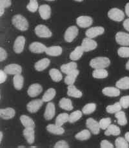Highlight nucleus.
Masks as SVG:
<instances>
[{
  "label": "nucleus",
  "instance_id": "obj_1",
  "mask_svg": "<svg viewBox=\"0 0 129 148\" xmlns=\"http://www.w3.org/2000/svg\"><path fill=\"white\" fill-rule=\"evenodd\" d=\"M12 23L16 29L21 31H25L29 29V22L24 16L17 14L13 16Z\"/></svg>",
  "mask_w": 129,
  "mask_h": 148
},
{
  "label": "nucleus",
  "instance_id": "obj_2",
  "mask_svg": "<svg viewBox=\"0 0 129 148\" xmlns=\"http://www.w3.org/2000/svg\"><path fill=\"white\" fill-rule=\"evenodd\" d=\"M111 64V61L106 57H97L90 60V65L94 69H105Z\"/></svg>",
  "mask_w": 129,
  "mask_h": 148
},
{
  "label": "nucleus",
  "instance_id": "obj_3",
  "mask_svg": "<svg viewBox=\"0 0 129 148\" xmlns=\"http://www.w3.org/2000/svg\"><path fill=\"white\" fill-rule=\"evenodd\" d=\"M108 16L111 20L119 22L124 19L125 14L121 10L117 9V8H113L109 11Z\"/></svg>",
  "mask_w": 129,
  "mask_h": 148
},
{
  "label": "nucleus",
  "instance_id": "obj_4",
  "mask_svg": "<svg viewBox=\"0 0 129 148\" xmlns=\"http://www.w3.org/2000/svg\"><path fill=\"white\" fill-rule=\"evenodd\" d=\"M34 31L35 34L40 38H48L52 36L51 31L47 27L44 25H39L35 27Z\"/></svg>",
  "mask_w": 129,
  "mask_h": 148
},
{
  "label": "nucleus",
  "instance_id": "obj_5",
  "mask_svg": "<svg viewBox=\"0 0 129 148\" xmlns=\"http://www.w3.org/2000/svg\"><path fill=\"white\" fill-rule=\"evenodd\" d=\"M78 29L76 26H71L68 27L65 32V40L68 43L72 42L78 36Z\"/></svg>",
  "mask_w": 129,
  "mask_h": 148
},
{
  "label": "nucleus",
  "instance_id": "obj_6",
  "mask_svg": "<svg viewBox=\"0 0 129 148\" xmlns=\"http://www.w3.org/2000/svg\"><path fill=\"white\" fill-rule=\"evenodd\" d=\"M86 125L87 128L91 131V133L94 135H98L100 131V126L99 122L95 120L92 118H89L86 121Z\"/></svg>",
  "mask_w": 129,
  "mask_h": 148
},
{
  "label": "nucleus",
  "instance_id": "obj_7",
  "mask_svg": "<svg viewBox=\"0 0 129 148\" xmlns=\"http://www.w3.org/2000/svg\"><path fill=\"white\" fill-rule=\"evenodd\" d=\"M81 46L83 48L84 52H89L96 49L98 44L96 42H95L94 40L87 37L83 39Z\"/></svg>",
  "mask_w": 129,
  "mask_h": 148
},
{
  "label": "nucleus",
  "instance_id": "obj_8",
  "mask_svg": "<svg viewBox=\"0 0 129 148\" xmlns=\"http://www.w3.org/2000/svg\"><path fill=\"white\" fill-rule=\"evenodd\" d=\"M25 44V38L23 36H20L16 38L14 43L13 49L14 51L17 54H20L23 51Z\"/></svg>",
  "mask_w": 129,
  "mask_h": 148
},
{
  "label": "nucleus",
  "instance_id": "obj_9",
  "mask_svg": "<svg viewBox=\"0 0 129 148\" xmlns=\"http://www.w3.org/2000/svg\"><path fill=\"white\" fill-rule=\"evenodd\" d=\"M43 100L37 99L32 100L31 102H29L27 106V110L29 112L31 113H34L39 110L41 108V107L43 106Z\"/></svg>",
  "mask_w": 129,
  "mask_h": 148
},
{
  "label": "nucleus",
  "instance_id": "obj_10",
  "mask_svg": "<svg viewBox=\"0 0 129 148\" xmlns=\"http://www.w3.org/2000/svg\"><path fill=\"white\" fill-rule=\"evenodd\" d=\"M104 32H105V29L102 27H91L86 31L85 35L88 38L92 39V38L97 37L98 36L103 34Z\"/></svg>",
  "mask_w": 129,
  "mask_h": 148
},
{
  "label": "nucleus",
  "instance_id": "obj_11",
  "mask_svg": "<svg viewBox=\"0 0 129 148\" xmlns=\"http://www.w3.org/2000/svg\"><path fill=\"white\" fill-rule=\"evenodd\" d=\"M92 18L90 16H79L76 20L77 25L81 28H87V27L92 25Z\"/></svg>",
  "mask_w": 129,
  "mask_h": 148
},
{
  "label": "nucleus",
  "instance_id": "obj_12",
  "mask_svg": "<svg viewBox=\"0 0 129 148\" xmlns=\"http://www.w3.org/2000/svg\"><path fill=\"white\" fill-rule=\"evenodd\" d=\"M116 42L122 46H129V34L123 32H117L116 35Z\"/></svg>",
  "mask_w": 129,
  "mask_h": 148
},
{
  "label": "nucleus",
  "instance_id": "obj_13",
  "mask_svg": "<svg viewBox=\"0 0 129 148\" xmlns=\"http://www.w3.org/2000/svg\"><path fill=\"white\" fill-rule=\"evenodd\" d=\"M4 71L7 74H9V75H16L21 73L22 68L20 65H19L18 64H12L7 65V66L4 68Z\"/></svg>",
  "mask_w": 129,
  "mask_h": 148
},
{
  "label": "nucleus",
  "instance_id": "obj_14",
  "mask_svg": "<svg viewBox=\"0 0 129 148\" xmlns=\"http://www.w3.org/2000/svg\"><path fill=\"white\" fill-rule=\"evenodd\" d=\"M46 47L40 42H33L29 45V50L33 53L41 54L45 52Z\"/></svg>",
  "mask_w": 129,
  "mask_h": 148
},
{
  "label": "nucleus",
  "instance_id": "obj_15",
  "mask_svg": "<svg viewBox=\"0 0 129 148\" xmlns=\"http://www.w3.org/2000/svg\"><path fill=\"white\" fill-rule=\"evenodd\" d=\"M43 91V88L41 85L38 84H34L31 85V86L29 87L27 93L28 95L31 97H36L37 96L39 95L41 92Z\"/></svg>",
  "mask_w": 129,
  "mask_h": 148
},
{
  "label": "nucleus",
  "instance_id": "obj_16",
  "mask_svg": "<svg viewBox=\"0 0 129 148\" xmlns=\"http://www.w3.org/2000/svg\"><path fill=\"white\" fill-rule=\"evenodd\" d=\"M56 109H55V106L54 103L49 102L46 106V109L44 113V118L46 120H51L54 118Z\"/></svg>",
  "mask_w": 129,
  "mask_h": 148
},
{
  "label": "nucleus",
  "instance_id": "obj_17",
  "mask_svg": "<svg viewBox=\"0 0 129 148\" xmlns=\"http://www.w3.org/2000/svg\"><path fill=\"white\" fill-rule=\"evenodd\" d=\"M39 13L43 20H48L51 14V9L48 5H42L39 7Z\"/></svg>",
  "mask_w": 129,
  "mask_h": 148
},
{
  "label": "nucleus",
  "instance_id": "obj_18",
  "mask_svg": "<svg viewBox=\"0 0 129 148\" xmlns=\"http://www.w3.org/2000/svg\"><path fill=\"white\" fill-rule=\"evenodd\" d=\"M16 111L11 108L0 109V116L4 120H10L15 116Z\"/></svg>",
  "mask_w": 129,
  "mask_h": 148
},
{
  "label": "nucleus",
  "instance_id": "obj_19",
  "mask_svg": "<svg viewBox=\"0 0 129 148\" xmlns=\"http://www.w3.org/2000/svg\"><path fill=\"white\" fill-rule=\"evenodd\" d=\"M102 92L104 95L109 97H118L120 95L119 89L114 87H106L102 90Z\"/></svg>",
  "mask_w": 129,
  "mask_h": 148
},
{
  "label": "nucleus",
  "instance_id": "obj_20",
  "mask_svg": "<svg viewBox=\"0 0 129 148\" xmlns=\"http://www.w3.org/2000/svg\"><path fill=\"white\" fill-rule=\"evenodd\" d=\"M34 129V128L31 127L25 128L23 131V136L29 144H32L34 142L35 136Z\"/></svg>",
  "mask_w": 129,
  "mask_h": 148
},
{
  "label": "nucleus",
  "instance_id": "obj_21",
  "mask_svg": "<svg viewBox=\"0 0 129 148\" xmlns=\"http://www.w3.org/2000/svg\"><path fill=\"white\" fill-rule=\"evenodd\" d=\"M46 130L49 133L56 135H61L65 133V130L61 126L56 124H48L46 126Z\"/></svg>",
  "mask_w": 129,
  "mask_h": 148
},
{
  "label": "nucleus",
  "instance_id": "obj_22",
  "mask_svg": "<svg viewBox=\"0 0 129 148\" xmlns=\"http://www.w3.org/2000/svg\"><path fill=\"white\" fill-rule=\"evenodd\" d=\"M63 49L60 46H51L46 47L45 53L51 56H58L61 55Z\"/></svg>",
  "mask_w": 129,
  "mask_h": 148
},
{
  "label": "nucleus",
  "instance_id": "obj_23",
  "mask_svg": "<svg viewBox=\"0 0 129 148\" xmlns=\"http://www.w3.org/2000/svg\"><path fill=\"white\" fill-rule=\"evenodd\" d=\"M79 71L76 69L74 70L69 74H68L67 76L65 78V83L68 85V86L74 85V84L75 83L76 78L78 77V76L79 75Z\"/></svg>",
  "mask_w": 129,
  "mask_h": 148
},
{
  "label": "nucleus",
  "instance_id": "obj_24",
  "mask_svg": "<svg viewBox=\"0 0 129 148\" xmlns=\"http://www.w3.org/2000/svg\"><path fill=\"white\" fill-rule=\"evenodd\" d=\"M51 61L48 58H43L39 60V61L35 63L34 65L35 69L38 71H42L46 69L49 65H50Z\"/></svg>",
  "mask_w": 129,
  "mask_h": 148
},
{
  "label": "nucleus",
  "instance_id": "obj_25",
  "mask_svg": "<svg viewBox=\"0 0 129 148\" xmlns=\"http://www.w3.org/2000/svg\"><path fill=\"white\" fill-rule=\"evenodd\" d=\"M84 51L81 46H78L74 50L72 53L70 54V59L72 60V61H77L79 60L83 56Z\"/></svg>",
  "mask_w": 129,
  "mask_h": 148
},
{
  "label": "nucleus",
  "instance_id": "obj_26",
  "mask_svg": "<svg viewBox=\"0 0 129 148\" xmlns=\"http://www.w3.org/2000/svg\"><path fill=\"white\" fill-rule=\"evenodd\" d=\"M59 106L62 109H64L66 111H71L73 109V106L72 101L68 98H63L59 100Z\"/></svg>",
  "mask_w": 129,
  "mask_h": 148
},
{
  "label": "nucleus",
  "instance_id": "obj_27",
  "mask_svg": "<svg viewBox=\"0 0 129 148\" xmlns=\"http://www.w3.org/2000/svg\"><path fill=\"white\" fill-rule=\"evenodd\" d=\"M67 95L68 97H70L79 98L82 97L83 94H82L81 91L77 89L74 85H70V86H68V87Z\"/></svg>",
  "mask_w": 129,
  "mask_h": 148
},
{
  "label": "nucleus",
  "instance_id": "obj_28",
  "mask_svg": "<svg viewBox=\"0 0 129 148\" xmlns=\"http://www.w3.org/2000/svg\"><path fill=\"white\" fill-rule=\"evenodd\" d=\"M20 121L21 124H23V125L25 128H34L35 127V123L34 120L31 118L27 116V115H21L20 116Z\"/></svg>",
  "mask_w": 129,
  "mask_h": 148
},
{
  "label": "nucleus",
  "instance_id": "obj_29",
  "mask_svg": "<svg viewBox=\"0 0 129 148\" xmlns=\"http://www.w3.org/2000/svg\"><path fill=\"white\" fill-rule=\"evenodd\" d=\"M24 78L21 74L14 75L13 78V84L14 88L17 90H21L23 86Z\"/></svg>",
  "mask_w": 129,
  "mask_h": 148
},
{
  "label": "nucleus",
  "instance_id": "obj_30",
  "mask_svg": "<svg viewBox=\"0 0 129 148\" xmlns=\"http://www.w3.org/2000/svg\"><path fill=\"white\" fill-rule=\"evenodd\" d=\"M77 66H78V65H77V64L76 62H72L68 63V64L62 65L61 66V71L62 73L66 74V75H68V74H69L74 70L76 69Z\"/></svg>",
  "mask_w": 129,
  "mask_h": 148
},
{
  "label": "nucleus",
  "instance_id": "obj_31",
  "mask_svg": "<svg viewBox=\"0 0 129 148\" xmlns=\"http://www.w3.org/2000/svg\"><path fill=\"white\" fill-rule=\"evenodd\" d=\"M121 130L118 126L114 124H111L109 127L106 129L105 135L106 136H110V135H113V136H117L120 135Z\"/></svg>",
  "mask_w": 129,
  "mask_h": 148
},
{
  "label": "nucleus",
  "instance_id": "obj_32",
  "mask_svg": "<svg viewBox=\"0 0 129 148\" xmlns=\"http://www.w3.org/2000/svg\"><path fill=\"white\" fill-rule=\"evenodd\" d=\"M49 75H50L52 80L55 82H59L63 78L62 74L57 69H51L49 71Z\"/></svg>",
  "mask_w": 129,
  "mask_h": 148
},
{
  "label": "nucleus",
  "instance_id": "obj_33",
  "mask_svg": "<svg viewBox=\"0 0 129 148\" xmlns=\"http://www.w3.org/2000/svg\"><path fill=\"white\" fill-rule=\"evenodd\" d=\"M109 73L105 69H97L92 73L93 77L98 79L105 78L108 76Z\"/></svg>",
  "mask_w": 129,
  "mask_h": 148
},
{
  "label": "nucleus",
  "instance_id": "obj_34",
  "mask_svg": "<svg viewBox=\"0 0 129 148\" xmlns=\"http://www.w3.org/2000/svg\"><path fill=\"white\" fill-rule=\"evenodd\" d=\"M56 90L53 88H50L46 91L42 97V100L44 102H48L52 100L56 96Z\"/></svg>",
  "mask_w": 129,
  "mask_h": 148
},
{
  "label": "nucleus",
  "instance_id": "obj_35",
  "mask_svg": "<svg viewBox=\"0 0 129 148\" xmlns=\"http://www.w3.org/2000/svg\"><path fill=\"white\" fill-rule=\"evenodd\" d=\"M115 117L117 120V123L120 125H125L127 124V119L126 117L125 113L124 111H119L115 113Z\"/></svg>",
  "mask_w": 129,
  "mask_h": 148
},
{
  "label": "nucleus",
  "instance_id": "obj_36",
  "mask_svg": "<svg viewBox=\"0 0 129 148\" xmlns=\"http://www.w3.org/2000/svg\"><path fill=\"white\" fill-rule=\"evenodd\" d=\"M116 87L120 89H129V77H126L120 79L116 84Z\"/></svg>",
  "mask_w": 129,
  "mask_h": 148
},
{
  "label": "nucleus",
  "instance_id": "obj_37",
  "mask_svg": "<svg viewBox=\"0 0 129 148\" xmlns=\"http://www.w3.org/2000/svg\"><path fill=\"white\" fill-rule=\"evenodd\" d=\"M69 120V114L67 113H61L56 117V124L59 126H62L65 123L68 122Z\"/></svg>",
  "mask_w": 129,
  "mask_h": 148
},
{
  "label": "nucleus",
  "instance_id": "obj_38",
  "mask_svg": "<svg viewBox=\"0 0 129 148\" xmlns=\"http://www.w3.org/2000/svg\"><path fill=\"white\" fill-rule=\"evenodd\" d=\"M90 136H91V135H90V131L88 130H84L77 133L75 135V138L77 140H79L83 141L89 139L90 138Z\"/></svg>",
  "mask_w": 129,
  "mask_h": 148
},
{
  "label": "nucleus",
  "instance_id": "obj_39",
  "mask_svg": "<svg viewBox=\"0 0 129 148\" xmlns=\"http://www.w3.org/2000/svg\"><path fill=\"white\" fill-rule=\"evenodd\" d=\"M96 105L94 103H87V105L85 106L83 109H82V112L85 114H90L96 111Z\"/></svg>",
  "mask_w": 129,
  "mask_h": 148
},
{
  "label": "nucleus",
  "instance_id": "obj_40",
  "mask_svg": "<svg viewBox=\"0 0 129 148\" xmlns=\"http://www.w3.org/2000/svg\"><path fill=\"white\" fill-rule=\"evenodd\" d=\"M121 106L119 102H116L113 105L108 106L106 108V111L107 113H111V114H114L116 113L117 112L121 110Z\"/></svg>",
  "mask_w": 129,
  "mask_h": 148
},
{
  "label": "nucleus",
  "instance_id": "obj_41",
  "mask_svg": "<svg viewBox=\"0 0 129 148\" xmlns=\"http://www.w3.org/2000/svg\"><path fill=\"white\" fill-rule=\"evenodd\" d=\"M83 114V112H81L79 110H77L72 112V113L69 115V120L68 122L70 123H74L75 122L78 121L81 119Z\"/></svg>",
  "mask_w": 129,
  "mask_h": 148
},
{
  "label": "nucleus",
  "instance_id": "obj_42",
  "mask_svg": "<svg viewBox=\"0 0 129 148\" xmlns=\"http://www.w3.org/2000/svg\"><path fill=\"white\" fill-rule=\"evenodd\" d=\"M115 145L117 148H128L129 147L128 142L127 141V140L122 137H118L116 139Z\"/></svg>",
  "mask_w": 129,
  "mask_h": 148
},
{
  "label": "nucleus",
  "instance_id": "obj_43",
  "mask_svg": "<svg viewBox=\"0 0 129 148\" xmlns=\"http://www.w3.org/2000/svg\"><path fill=\"white\" fill-rule=\"evenodd\" d=\"M11 0H0V16H2L5 12V9L10 7Z\"/></svg>",
  "mask_w": 129,
  "mask_h": 148
},
{
  "label": "nucleus",
  "instance_id": "obj_44",
  "mask_svg": "<svg viewBox=\"0 0 129 148\" xmlns=\"http://www.w3.org/2000/svg\"><path fill=\"white\" fill-rule=\"evenodd\" d=\"M27 9L31 12H36L39 9V5H38L37 0H30V3L27 5Z\"/></svg>",
  "mask_w": 129,
  "mask_h": 148
},
{
  "label": "nucleus",
  "instance_id": "obj_45",
  "mask_svg": "<svg viewBox=\"0 0 129 148\" xmlns=\"http://www.w3.org/2000/svg\"><path fill=\"white\" fill-rule=\"evenodd\" d=\"M100 128L101 130H106L109 127V126L111 124V119L110 118H105V119H101L99 122Z\"/></svg>",
  "mask_w": 129,
  "mask_h": 148
},
{
  "label": "nucleus",
  "instance_id": "obj_46",
  "mask_svg": "<svg viewBox=\"0 0 129 148\" xmlns=\"http://www.w3.org/2000/svg\"><path fill=\"white\" fill-rule=\"evenodd\" d=\"M117 54L121 58L129 57V47H121L117 51Z\"/></svg>",
  "mask_w": 129,
  "mask_h": 148
},
{
  "label": "nucleus",
  "instance_id": "obj_47",
  "mask_svg": "<svg viewBox=\"0 0 129 148\" xmlns=\"http://www.w3.org/2000/svg\"><path fill=\"white\" fill-rule=\"evenodd\" d=\"M119 103L123 108L127 109L129 108V95L124 96L121 98Z\"/></svg>",
  "mask_w": 129,
  "mask_h": 148
},
{
  "label": "nucleus",
  "instance_id": "obj_48",
  "mask_svg": "<svg viewBox=\"0 0 129 148\" xmlns=\"http://www.w3.org/2000/svg\"><path fill=\"white\" fill-rule=\"evenodd\" d=\"M69 146H68V143L65 140H60L56 142V144L54 146V148H68Z\"/></svg>",
  "mask_w": 129,
  "mask_h": 148
},
{
  "label": "nucleus",
  "instance_id": "obj_49",
  "mask_svg": "<svg viewBox=\"0 0 129 148\" xmlns=\"http://www.w3.org/2000/svg\"><path fill=\"white\" fill-rule=\"evenodd\" d=\"M100 146L101 148H113L114 146L111 142H109L106 140H103L101 142Z\"/></svg>",
  "mask_w": 129,
  "mask_h": 148
},
{
  "label": "nucleus",
  "instance_id": "obj_50",
  "mask_svg": "<svg viewBox=\"0 0 129 148\" xmlns=\"http://www.w3.org/2000/svg\"><path fill=\"white\" fill-rule=\"evenodd\" d=\"M7 56H8L7 53L5 51V49H3L2 47L0 48V61L3 62L6 60Z\"/></svg>",
  "mask_w": 129,
  "mask_h": 148
},
{
  "label": "nucleus",
  "instance_id": "obj_51",
  "mask_svg": "<svg viewBox=\"0 0 129 148\" xmlns=\"http://www.w3.org/2000/svg\"><path fill=\"white\" fill-rule=\"evenodd\" d=\"M7 73L4 71H0V84H3L7 80Z\"/></svg>",
  "mask_w": 129,
  "mask_h": 148
},
{
  "label": "nucleus",
  "instance_id": "obj_52",
  "mask_svg": "<svg viewBox=\"0 0 129 148\" xmlns=\"http://www.w3.org/2000/svg\"><path fill=\"white\" fill-rule=\"evenodd\" d=\"M123 25L126 31L129 32V19H126V20L123 21Z\"/></svg>",
  "mask_w": 129,
  "mask_h": 148
},
{
  "label": "nucleus",
  "instance_id": "obj_53",
  "mask_svg": "<svg viewBox=\"0 0 129 148\" xmlns=\"http://www.w3.org/2000/svg\"><path fill=\"white\" fill-rule=\"evenodd\" d=\"M125 13L127 16L129 17V3L125 5Z\"/></svg>",
  "mask_w": 129,
  "mask_h": 148
},
{
  "label": "nucleus",
  "instance_id": "obj_54",
  "mask_svg": "<svg viewBox=\"0 0 129 148\" xmlns=\"http://www.w3.org/2000/svg\"><path fill=\"white\" fill-rule=\"evenodd\" d=\"M125 138L127 140V141L129 143V132H127L125 133Z\"/></svg>",
  "mask_w": 129,
  "mask_h": 148
},
{
  "label": "nucleus",
  "instance_id": "obj_55",
  "mask_svg": "<svg viewBox=\"0 0 129 148\" xmlns=\"http://www.w3.org/2000/svg\"><path fill=\"white\" fill-rule=\"evenodd\" d=\"M3 139V133L2 131H0V142L2 141Z\"/></svg>",
  "mask_w": 129,
  "mask_h": 148
},
{
  "label": "nucleus",
  "instance_id": "obj_56",
  "mask_svg": "<svg viewBox=\"0 0 129 148\" xmlns=\"http://www.w3.org/2000/svg\"><path fill=\"white\" fill-rule=\"evenodd\" d=\"M126 69L129 71V60L128 61V62L127 63V64H126Z\"/></svg>",
  "mask_w": 129,
  "mask_h": 148
},
{
  "label": "nucleus",
  "instance_id": "obj_57",
  "mask_svg": "<svg viewBox=\"0 0 129 148\" xmlns=\"http://www.w3.org/2000/svg\"><path fill=\"white\" fill-rule=\"evenodd\" d=\"M74 1H79V2H81V1H83V0H74Z\"/></svg>",
  "mask_w": 129,
  "mask_h": 148
},
{
  "label": "nucleus",
  "instance_id": "obj_58",
  "mask_svg": "<svg viewBox=\"0 0 129 148\" xmlns=\"http://www.w3.org/2000/svg\"><path fill=\"white\" fill-rule=\"evenodd\" d=\"M38 147L37 146H31V148H36Z\"/></svg>",
  "mask_w": 129,
  "mask_h": 148
},
{
  "label": "nucleus",
  "instance_id": "obj_59",
  "mask_svg": "<svg viewBox=\"0 0 129 148\" xmlns=\"http://www.w3.org/2000/svg\"><path fill=\"white\" fill-rule=\"evenodd\" d=\"M18 147L19 148H24L25 146H18Z\"/></svg>",
  "mask_w": 129,
  "mask_h": 148
},
{
  "label": "nucleus",
  "instance_id": "obj_60",
  "mask_svg": "<svg viewBox=\"0 0 129 148\" xmlns=\"http://www.w3.org/2000/svg\"><path fill=\"white\" fill-rule=\"evenodd\" d=\"M46 1H54V0H46Z\"/></svg>",
  "mask_w": 129,
  "mask_h": 148
}]
</instances>
